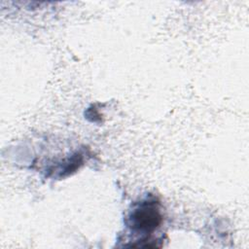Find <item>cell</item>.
I'll return each mask as SVG.
<instances>
[{
  "instance_id": "6da1fadb",
  "label": "cell",
  "mask_w": 249,
  "mask_h": 249,
  "mask_svg": "<svg viewBox=\"0 0 249 249\" xmlns=\"http://www.w3.org/2000/svg\"><path fill=\"white\" fill-rule=\"evenodd\" d=\"M162 222L160 203L154 199L141 201L128 216L129 227L142 233H151L156 231Z\"/></svg>"
}]
</instances>
